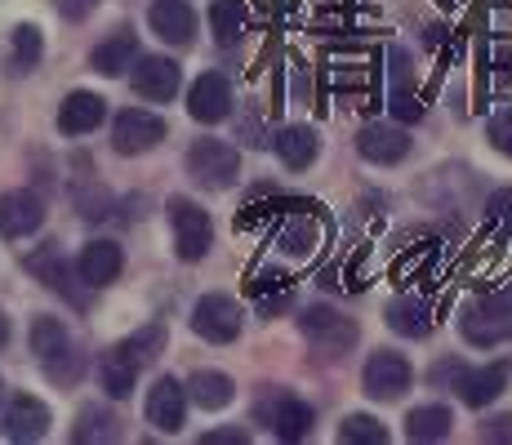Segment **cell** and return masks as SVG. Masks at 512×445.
<instances>
[{
    "instance_id": "1",
    "label": "cell",
    "mask_w": 512,
    "mask_h": 445,
    "mask_svg": "<svg viewBox=\"0 0 512 445\" xmlns=\"http://www.w3.org/2000/svg\"><path fill=\"white\" fill-rule=\"evenodd\" d=\"M32 352H36V361L45 365L49 379L63 383V388H72L85 370V356L76 352L72 334H67V325L58 321V316H36L32 321Z\"/></svg>"
},
{
    "instance_id": "2",
    "label": "cell",
    "mask_w": 512,
    "mask_h": 445,
    "mask_svg": "<svg viewBox=\"0 0 512 445\" xmlns=\"http://www.w3.org/2000/svg\"><path fill=\"white\" fill-rule=\"evenodd\" d=\"M459 330L472 348H495V343L512 339V290H495L472 299L464 316H459Z\"/></svg>"
},
{
    "instance_id": "3",
    "label": "cell",
    "mask_w": 512,
    "mask_h": 445,
    "mask_svg": "<svg viewBox=\"0 0 512 445\" xmlns=\"http://www.w3.org/2000/svg\"><path fill=\"white\" fill-rule=\"evenodd\" d=\"M299 330H303V339H308L312 348L326 356V361H334V356H348L352 348H357V339H361L357 321H352V316H343V312H334V308L299 312Z\"/></svg>"
},
{
    "instance_id": "4",
    "label": "cell",
    "mask_w": 512,
    "mask_h": 445,
    "mask_svg": "<svg viewBox=\"0 0 512 445\" xmlns=\"http://www.w3.org/2000/svg\"><path fill=\"white\" fill-rule=\"evenodd\" d=\"M187 174L201 187H210V192H223V187H232L236 174H241V156H236V147L223 143V138H196V143L187 147Z\"/></svg>"
},
{
    "instance_id": "5",
    "label": "cell",
    "mask_w": 512,
    "mask_h": 445,
    "mask_svg": "<svg viewBox=\"0 0 512 445\" xmlns=\"http://www.w3.org/2000/svg\"><path fill=\"white\" fill-rule=\"evenodd\" d=\"M170 223H174V250H179V259L196 263V259H205V254H210L214 223H210V214H205L201 205L174 196V201H170Z\"/></svg>"
},
{
    "instance_id": "6",
    "label": "cell",
    "mask_w": 512,
    "mask_h": 445,
    "mask_svg": "<svg viewBox=\"0 0 512 445\" xmlns=\"http://www.w3.org/2000/svg\"><path fill=\"white\" fill-rule=\"evenodd\" d=\"M45 432H49L45 401L27 397V392H14V397L0 401V437H9V441H41Z\"/></svg>"
},
{
    "instance_id": "7",
    "label": "cell",
    "mask_w": 512,
    "mask_h": 445,
    "mask_svg": "<svg viewBox=\"0 0 512 445\" xmlns=\"http://www.w3.org/2000/svg\"><path fill=\"white\" fill-rule=\"evenodd\" d=\"M161 138H165V121L161 116H152V112H139V107H125V112L112 121V147L121 156L152 152Z\"/></svg>"
},
{
    "instance_id": "8",
    "label": "cell",
    "mask_w": 512,
    "mask_h": 445,
    "mask_svg": "<svg viewBox=\"0 0 512 445\" xmlns=\"http://www.w3.org/2000/svg\"><path fill=\"white\" fill-rule=\"evenodd\" d=\"M192 330L210 343H232L241 334V308L228 294H205L192 308Z\"/></svg>"
},
{
    "instance_id": "9",
    "label": "cell",
    "mask_w": 512,
    "mask_h": 445,
    "mask_svg": "<svg viewBox=\"0 0 512 445\" xmlns=\"http://www.w3.org/2000/svg\"><path fill=\"white\" fill-rule=\"evenodd\" d=\"M361 383H366V397L374 401H397L401 392L410 388V361L401 352H374L366 361V374H361Z\"/></svg>"
},
{
    "instance_id": "10",
    "label": "cell",
    "mask_w": 512,
    "mask_h": 445,
    "mask_svg": "<svg viewBox=\"0 0 512 445\" xmlns=\"http://www.w3.org/2000/svg\"><path fill=\"white\" fill-rule=\"evenodd\" d=\"M187 112H192V121H201V125L228 121V116H232V85H228V76L205 72L201 81L192 85V94H187Z\"/></svg>"
},
{
    "instance_id": "11",
    "label": "cell",
    "mask_w": 512,
    "mask_h": 445,
    "mask_svg": "<svg viewBox=\"0 0 512 445\" xmlns=\"http://www.w3.org/2000/svg\"><path fill=\"white\" fill-rule=\"evenodd\" d=\"M259 419L268 423L272 432H277L281 441H303L312 432V410L308 401L290 397V392H281V397L272 401H259Z\"/></svg>"
},
{
    "instance_id": "12",
    "label": "cell",
    "mask_w": 512,
    "mask_h": 445,
    "mask_svg": "<svg viewBox=\"0 0 512 445\" xmlns=\"http://www.w3.org/2000/svg\"><path fill=\"white\" fill-rule=\"evenodd\" d=\"M179 63L174 58H139V67H134L130 85L139 98H152V103H170L174 94H179Z\"/></svg>"
},
{
    "instance_id": "13",
    "label": "cell",
    "mask_w": 512,
    "mask_h": 445,
    "mask_svg": "<svg viewBox=\"0 0 512 445\" xmlns=\"http://www.w3.org/2000/svg\"><path fill=\"white\" fill-rule=\"evenodd\" d=\"M147 23H152V32L165 45H192V36H196V14L187 0H152Z\"/></svg>"
},
{
    "instance_id": "14",
    "label": "cell",
    "mask_w": 512,
    "mask_h": 445,
    "mask_svg": "<svg viewBox=\"0 0 512 445\" xmlns=\"http://www.w3.org/2000/svg\"><path fill=\"white\" fill-rule=\"evenodd\" d=\"M410 134L401 130V125H366V130L357 134V152L366 156L374 165H397L410 156Z\"/></svg>"
},
{
    "instance_id": "15",
    "label": "cell",
    "mask_w": 512,
    "mask_h": 445,
    "mask_svg": "<svg viewBox=\"0 0 512 445\" xmlns=\"http://www.w3.org/2000/svg\"><path fill=\"white\" fill-rule=\"evenodd\" d=\"M143 361L130 352V343H116V348L103 352V361H98V379H103V392L112 401H125L134 392V379H139Z\"/></svg>"
},
{
    "instance_id": "16",
    "label": "cell",
    "mask_w": 512,
    "mask_h": 445,
    "mask_svg": "<svg viewBox=\"0 0 512 445\" xmlns=\"http://www.w3.org/2000/svg\"><path fill=\"white\" fill-rule=\"evenodd\" d=\"M183 414H187V392L174 379H156L152 392H147V423L156 432H179L183 428Z\"/></svg>"
},
{
    "instance_id": "17",
    "label": "cell",
    "mask_w": 512,
    "mask_h": 445,
    "mask_svg": "<svg viewBox=\"0 0 512 445\" xmlns=\"http://www.w3.org/2000/svg\"><path fill=\"white\" fill-rule=\"evenodd\" d=\"M125 267V254L116 241H90L81 250V259H76V272H81L85 285H94V290H103V285H112L116 276H121Z\"/></svg>"
},
{
    "instance_id": "18",
    "label": "cell",
    "mask_w": 512,
    "mask_h": 445,
    "mask_svg": "<svg viewBox=\"0 0 512 445\" xmlns=\"http://www.w3.org/2000/svg\"><path fill=\"white\" fill-rule=\"evenodd\" d=\"M508 379H512V361H490L486 370H464L459 397H464V405H472V410H486V405L508 388Z\"/></svg>"
},
{
    "instance_id": "19",
    "label": "cell",
    "mask_w": 512,
    "mask_h": 445,
    "mask_svg": "<svg viewBox=\"0 0 512 445\" xmlns=\"http://www.w3.org/2000/svg\"><path fill=\"white\" fill-rule=\"evenodd\" d=\"M45 219V205L32 192H0V236H27Z\"/></svg>"
},
{
    "instance_id": "20",
    "label": "cell",
    "mask_w": 512,
    "mask_h": 445,
    "mask_svg": "<svg viewBox=\"0 0 512 445\" xmlns=\"http://www.w3.org/2000/svg\"><path fill=\"white\" fill-rule=\"evenodd\" d=\"M103 116H107L103 98L90 94V89H76V94H67L63 107H58V130L63 134H90V130L103 125Z\"/></svg>"
},
{
    "instance_id": "21",
    "label": "cell",
    "mask_w": 512,
    "mask_h": 445,
    "mask_svg": "<svg viewBox=\"0 0 512 445\" xmlns=\"http://www.w3.org/2000/svg\"><path fill=\"white\" fill-rule=\"evenodd\" d=\"M134 54H139V36H134L130 27H121V32H112L94 49L90 63H94V72H103V76H121L125 67L134 63Z\"/></svg>"
},
{
    "instance_id": "22",
    "label": "cell",
    "mask_w": 512,
    "mask_h": 445,
    "mask_svg": "<svg viewBox=\"0 0 512 445\" xmlns=\"http://www.w3.org/2000/svg\"><path fill=\"white\" fill-rule=\"evenodd\" d=\"M187 397L201 405V410H223V405H232L236 388L223 370H196L192 383H187Z\"/></svg>"
},
{
    "instance_id": "23",
    "label": "cell",
    "mask_w": 512,
    "mask_h": 445,
    "mask_svg": "<svg viewBox=\"0 0 512 445\" xmlns=\"http://www.w3.org/2000/svg\"><path fill=\"white\" fill-rule=\"evenodd\" d=\"M277 152H281V161L290 165V170H308V165L317 161V152H321L317 130H308V125H285L281 138H277Z\"/></svg>"
},
{
    "instance_id": "24",
    "label": "cell",
    "mask_w": 512,
    "mask_h": 445,
    "mask_svg": "<svg viewBox=\"0 0 512 445\" xmlns=\"http://www.w3.org/2000/svg\"><path fill=\"white\" fill-rule=\"evenodd\" d=\"M455 428V414L446 405H419V410L406 414V437L410 441H441Z\"/></svg>"
},
{
    "instance_id": "25",
    "label": "cell",
    "mask_w": 512,
    "mask_h": 445,
    "mask_svg": "<svg viewBox=\"0 0 512 445\" xmlns=\"http://www.w3.org/2000/svg\"><path fill=\"white\" fill-rule=\"evenodd\" d=\"M392 116L397 121H419L423 116V103H419V94L406 85V49H392Z\"/></svg>"
},
{
    "instance_id": "26",
    "label": "cell",
    "mask_w": 512,
    "mask_h": 445,
    "mask_svg": "<svg viewBox=\"0 0 512 445\" xmlns=\"http://www.w3.org/2000/svg\"><path fill=\"white\" fill-rule=\"evenodd\" d=\"M388 325L397 334H406V339H428L432 316H428V308H423L419 299H392L388 303Z\"/></svg>"
},
{
    "instance_id": "27",
    "label": "cell",
    "mask_w": 512,
    "mask_h": 445,
    "mask_svg": "<svg viewBox=\"0 0 512 445\" xmlns=\"http://www.w3.org/2000/svg\"><path fill=\"white\" fill-rule=\"evenodd\" d=\"M210 32H214V45H236L245 32V5L241 0H214L210 5Z\"/></svg>"
},
{
    "instance_id": "28",
    "label": "cell",
    "mask_w": 512,
    "mask_h": 445,
    "mask_svg": "<svg viewBox=\"0 0 512 445\" xmlns=\"http://www.w3.org/2000/svg\"><path fill=\"white\" fill-rule=\"evenodd\" d=\"M27 267H32L36 276L49 285V290H63L72 303H81V294L67 285V263H63V254H58V245H45V250H36L32 259H27Z\"/></svg>"
},
{
    "instance_id": "29",
    "label": "cell",
    "mask_w": 512,
    "mask_h": 445,
    "mask_svg": "<svg viewBox=\"0 0 512 445\" xmlns=\"http://www.w3.org/2000/svg\"><path fill=\"white\" fill-rule=\"evenodd\" d=\"M121 437V423L107 410H81V423L72 428V441H116Z\"/></svg>"
},
{
    "instance_id": "30",
    "label": "cell",
    "mask_w": 512,
    "mask_h": 445,
    "mask_svg": "<svg viewBox=\"0 0 512 445\" xmlns=\"http://www.w3.org/2000/svg\"><path fill=\"white\" fill-rule=\"evenodd\" d=\"M9 54H14V67H18V72H32V67L41 63V54H45L41 32H36L32 23L14 27V45H9Z\"/></svg>"
},
{
    "instance_id": "31",
    "label": "cell",
    "mask_w": 512,
    "mask_h": 445,
    "mask_svg": "<svg viewBox=\"0 0 512 445\" xmlns=\"http://www.w3.org/2000/svg\"><path fill=\"white\" fill-rule=\"evenodd\" d=\"M339 441H352V445H383V441H388V428H383L379 419H370V414H348V419L339 423Z\"/></svg>"
},
{
    "instance_id": "32",
    "label": "cell",
    "mask_w": 512,
    "mask_h": 445,
    "mask_svg": "<svg viewBox=\"0 0 512 445\" xmlns=\"http://www.w3.org/2000/svg\"><path fill=\"white\" fill-rule=\"evenodd\" d=\"M486 223L495 227L499 236H512V187H499L486 201Z\"/></svg>"
},
{
    "instance_id": "33",
    "label": "cell",
    "mask_w": 512,
    "mask_h": 445,
    "mask_svg": "<svg viewBox=\"0 0 512 445\" xmlns=\"http://www.w3.org/2000/svg\"><path fill=\"white\" fill-rule=\"evenodd\" d=\"M486 138H490V147H495V152H504L508 161H512V112H499V116H490V125H486Z\"/></svg>"
},
{
    "instance_id": "34",
    "label": "cell",
    "mask_w": 512,
    "mask_h": 445,
    "mask_svg": "<svg viewBox=\"0 0 512 445\" xmlns=\"http://www.w3.org/2000/svg\"><path fill=\"white\" fill-rule=\"evenodd\" d=\"M281 245H285L290 254H308L312 245H317V232H312L308 219H299L294 227H285V232H281Z\"/></svg>"
},
{
    "instance_id": "35",
    "label": "cell",
    "mask_w": 512,
    "mask_h": 445,
    "mask_svg": "<svg viewBox=\"0 0 512 445\" xmlns=\"http://www.w3.org/2000/svg\"><path fill=\"white\" fill-rule=\"evenodd\" d=\"M481 441L490 445H512V414H499V419L481 423Z\"/></svg>"
},
{
    "instance_id": "36",
    "label": "cell",
    "mask_w": 512,
    "mask_h": 445,
    "mask_svg": "<svg viewBox=\"0 0 512 445\" xmlns=\"http://www.w3.org/2000/svg\"><path fill=\"white\" fill-rule=\"evenodd\" d=\"M464 370H468L464 361H437V365H432V383H437V388H446V383H450V388H459Z\"/></svg>"
},
{
    "instance_id": "37",
    "label": "cell",
    "mask_w": 512,
    "mask_h": 445,
    "mask_svg": "<svg viewBox=\"0 0 512 445\" xmlns=\"http://www.w3.org/2000/svg\"><path fill=\"white\" fill-rule=\"evenodd\" d=\"M250 441V432L245 428H219V432H205L201 445H245Z\"/></svg>"
},
{
    "instance_id": "38",
    "label": "cell",
    "mask_w": 512,
    "mask_h": 445,
    "mask_svg": "<svg viewBox=\"0 0 512 445\" xmlns=\"http://www.w3.org/2000/svg\"><path fill=\"white\" fill-rule=\"evenodd\" d=\"M94 5H98V0H58V9H63L67 18H85Z\"/></svg>"
},
{
    "instance_id": "39",
    "label": "cell",
    "mask_w": 512,
    "mask_h": 445,
    "mask_svg": "<svg viewBox=\"0 0 512 445\" xmlns=\"http://www.w3.org/2000/svg\"><path fill=\"white\" fill-rule=\"evenodd\" d=\"M5 343H9V316L0 312V348H5Z\"/></svg>"
}]
</instances>
